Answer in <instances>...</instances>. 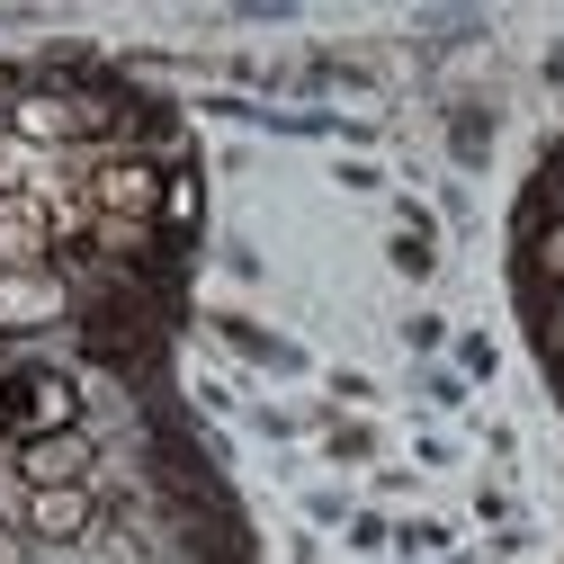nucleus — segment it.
Returning <instances> with one entry per match:
<instances>
[{"mask_svg":"<svg viewBox=\"0 0 564 564\" xmlns=\"http://www.w3.org/2000/svg\"><path fill=\"white\" fill-rule=\"evenodd\" d=\"M82 323V296L63 260L45 269H0V340H45V332H73Z\"/></svg>","mask_w":564,"mask_h":564,"instance_id":"f257e3e1","label":"nucleus"},{"mask_svg":"<svg viewBox=\"0 0 564 564\" xmlns=\"http://www.w3.org/2000/svg\"><path fill=\"white\" fill-rule=\"evenodd\" d=\"M10 421H19V440L82 431V368H19V377H10ZM19 440H10V448H19Z\"/></svg>","mask_w":564,"mask_h":564,"instance_id":"f03ea898","label":"nucleus"},{"mask_svg":"<svg viewBox=\"0 0 564 564\" xmlns=\"http://www.w3.org/2000/svg\"><path fill=\"white\" fill-rule=\"evenodd\" d=\"M90 529H108L99 484H54V492H28V538H36V546H63V555H73Z\"/></svg>","mask_w":564,"mask_h":564,"instance_id":"7ed1b4c3","label":"nucleus"},{"mask_svg":"<svg viewBox=\"0 0 564 564\" xmlns=\"http://www.w3.org/2000/svg\"><path fill=\"white\" fill-rule=\"evenodd\" d=\"M10 466H19V484H28V492H54V484H90V475H99V440H90V431L19 440V448H10Z\"/></svg>","mask_w":564,"mask_h":564,"instance_id":"20e7f679","label":"nucleus"},{"mask_svg":"<svg viewBox=\"0 0 564 564\" xmlns=\"http://www.w3.org/2000/svg\"><path fill=\"white\" fill-rule=\"evenodd\" d=\"M206 332L225 340V359H242L260 377H305V349L278 340V332H260V323H242V314H206Z\"/></svg>","mask_w":564,"mask_h":564,"instance_id":"39448f33","label":"nucleus"},{"mask_svg":"<svg viewBox=\"0 0 564 564\" xmlns=\"http://www.w3.org/2000/svg\"><path fill=\"white\" fill-rule=\"evenodd\" d=\"M54 260V225L36 197H10L0 206V269H45Z\"/></svg>","mask_w":564,"mask_h":564,"instance_id":"423d86ee","label":"nucleus"},{"mask_svg":"<svg viewBox=\"0 0 564 564\" xmlns=\"http://www.w3.org/2000/svg\"><path fill=\"white\" fill-rule=\"evenodd\" d=\"M314 440H323L332 466H377V448H386L368 412H314Z\"/></svg>","mask_w":564,"mask_h":564,"instance_id":"0eeeda50","label":"nucleus"},{"mask_svg":"<svg viewBox=\"0 0 564 564\" xmlns=\"http://www.w3.org/2000/svg\"><path fill=\"white\" fill-rule=\"evenodd\" d=\"M197 225H206V180H197V171H171V188H162V234L188 251Z\"/></svg>","mask_w":564,"mask_h":564,"instance_id":"6e6552de","label":"nucleus"},{"mask_svg":"<svg viewBox=\"0 0 564 564\" xmlns=\"http://www.w3.org/2000/svg\"><path fill=\"white\" fill-rule=\"evenodd\" d=\"M448 153H457L466 171L492 153V117H484V108H457V117H448Z\"/></svg>","mask_w":564,"mask_h":564,"instance_id":"1a4fd4ad","label":"nucleus"},{"mask_svg":"<svg viewBox=\"0 0 564 564\" xmlns=\"http://www.w3.org/2000/svg\"><path fill=\"white\" fill-rule=\"evenodd\" d=\"M466 511H475L484 529H529V520H520V492H511V484H475V492H466Z\"/></svg>","mask_w":564,"mask_h":564,"instance_id":"9d476101","label":"nucleus"},{"mask_svg":"<svg viewBox=\"0 0 564 564\" xmlns=\"http://www.w3.org/2000/svg\"><path fill=\"white\" fill-rule=\"evenodd\" d=\"M529 269H538V278H546V288H564V216H555V225H538V234H529Z\"/></svg>","mask_w":564,"mask_h":564,"instance_id":"9b49d317","label":"nucleus"},{"mask_svg":"<svg viewBox=\"0 0 564 564\" xmlns=\"http://www.w3.org/2000/svg\"><path fill=\"white\" fill-rule=\"evenodd\" d=\"M492 368H502V340H492V332H457V377H492Z\"/></svg>","mask_w":564,"mask_h":564,"instance_id":"f8f14e48","label":"nucleus"},{"mask_svg":"<svg viewBox=\"0 0 564 564\" xmlns=\"http://www.w3.org/2000/svg\"><path fill=\"white\" fill-rule=\"evenodd\" d=\"M0 529H28V484H19L10 457H0Z\"/></svg>","mask_w":564,"mask_h":564,"instance_id":"ddd939ff","label":"nucleus"},{"mask_svg":"<svg viewBox=\"0 0 564 564\" xmlns=\"http://www.w3.org/2000/svg\"><path fill=\"white\" fill-rule=\"evenodd\" d=\"M349 546H359V555H386V546H394V529H386L377 511H349Z\"/></svg>","mask_w":564,"mask_h":564,"instance_id":"4468645a","label":"nucleus"},{"mask_svg":"<svg viewBox=\"0 0 564 564\" xmlns=\"http://www.w3.org/2000/svg\"><path fill=\"white\" fill-rule=\"evenodd\" d=\"M394 546H403V555H440V546H448V529H440V520H403V529H394Z\"/></svg>","mask_w":564,"mask_h":564,"instance_id":"2eb2a0df","label":"nucleus"},{"mask_svg":"<svg viewBox=\"0 0 564 564\" xmlns=\"http://www.w3.org/2000/svg\"><path fill=\"white\" fill-rule=\"evenodd\" d=\"M368 492L377 502H403V492H421V475L412 466H368Z\"/></svg>","mask_w":564,"mask_h":564,"instance_id":"dca6fc26","label":"nucleus"},{"mask_svg":"<svg viewBox=\"0 0 564 564\" xmlns=\"http://www.w3.org/2000/svg\"><path fill=\"white\" fill-rule=\"evenodd\" d=\"M332 394H340V412H368V403H377V386H368L359 368H332Z\"/></svg>","mask_w":564,"mask_h":564,"instance_id":"f3484780","label":"nucleus"},{"mask_svg":"<svg viewBox=\"0 0 564 564\" xmlns=\"http://www.w3.org/2000/svg\"><path fill=\"white\" fill-rule=\"evenodd\" d=\"M305 520H323V529L349 520V492H305Z\"/></svg>","mask_w":564,"mask_h":564,"instance_id":"a211bd4d","label":"nucleus"},{"mask_svg":"<svg viewBox=\"0 0 564 564\" xmlns=\"http://www.w3.org/2000/svg\"><path fill=\"white\" fill-rule=\"evenodd\" d=\"M403 340H412V349H440L448 332H440V314H412V323H403Z\"/></svg>","mask_w":564,"mask_h":564,"instance_id":"6ab92c4d","label":"nucleus"},{"mask_svg":"<svg viewBox=\"0 0 564 564\" xmlns=\"http://www.w3.org/2000/svg\"><path fill=\"white\" fill-rule=\"evenodd\" d=\"M0 564H36V538L28 529H0Z\"/></svg>","mask_w":564,"mask_h":564,"instance_id":"aec40b11","label":"nucleus"},{"mask_svg":"<svg viewBox=\"0 0 564 564\" xmlns=\"http://www.w3.org/2000/svg\"><path fill=\"white\" fill-rule=\"evenodd\" d=\"M538 332H546V349H555V359H564V288L546 296V323H538Z\"/></svg>","mask_w":564,"mask_h":564,"instance_id":"412c9836","label":"nucleus"},{"mask_svg":"<svg viewBox=\"0 0 564 564\" xmlns=\"http://www.w3.org/2000/svg\"><path fill=\"white\" fill-rule=\"evenodd\" d=\"M10 440H19V421H10V386H0V457H10Z\"/></svg>","mask_w":564,"mask_h":564,"instance_id":"4be33fe9","label":"nucleus"},{"mask_svg":"<svg viewBox=\"0 0 564 564\" xmlns=\"http://www.w3.org/2000/svg\"><path fill=\"white\" fill-rule=\"evenodd\" d=\"M448 564H502V555H448Z\"/></svg>","mask_w":564,"mask_h":564,"instance_id":"5701e85b","label":"nucleus"},{"mask_svg":"<svg viewBox=\"0 0 564 564\" xmlns=\"http://www.w3.org/2000/svg\"><path fill=\"white\" fill-rule=\"evenodd\" d=\"M0 206H10V197H0Z\"/></svg>","mask_w":564,"mask_h":564,"instance_id":"b1692460","label":"nucleus"}]
</instances>
